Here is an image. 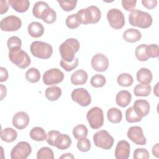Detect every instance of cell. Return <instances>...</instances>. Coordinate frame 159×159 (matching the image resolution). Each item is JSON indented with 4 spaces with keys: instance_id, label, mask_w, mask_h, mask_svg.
Returning <instances> with one entry per match:
<instances>
[{
    "instance_id": "15",
    "label": "cell",
    "mask_w": 159,
    "mask_h": 159,
    "mask_svg": "<svg viewBox=\"0 0 159 159\" xmlns=\"http://www.w3.org/2000/svg\"><path fill=\"white\" fill-rule=\"evenodd\" d=\"M29 116L24 111L16 113L12 117L13 126L19 130H22L27 127L29 124Z\"/></svg>"
},
{
    "instance_id": "45",
    "label": "cell",
    "mask_w": 159,
    "mask_h": 159,
    "mask_svg": "<svg viewBox=\"0 0 159 159\" xmlns=\"http://www.w3.org/2000/svg\"><path fill=\"white\" fill-rule=\"evenodd\" d=\"M148 58H158L159 56V47L157 44H150L147 46Z\"/></svg>"
},
{
    "instance_id": "30",
    "label": "cell",
    "mask_w": 159,
    "mask_h": 159,
    "mask_svg": "<svg viewBox=\"0 0 159 159\" xmlns=\"http://www.w3.org/2000/svg\"><path fill=\"white\" fill-rule=\"evenodd\" d=\"M44 22L50 24L55 22L57 19L56 12L51 7H47L42 14L41 19Z\"/></svg>"
},
{
    "instance_id": "20",
    "label": "cell",
    "mask_w": 159,
    "mask_h": 159,
    "mask_svg": "<svg viewBox=\"0 0 159 159\" xmlns=\"http://www.w3.org/2000/svg\"><path fill=\"white\" fill-rule=\"evenodd\" d=\"M137 80L143 84H149L153 79L152 71L147 68H141L137 72Z\"/></svg>"
},
{
    "instance_id": "33",
    "label": "cell",
    "mask_w": 159,
    "mask_h": 159,
    "mask_svg": "<svg viewBox=\"0 0 159 159\" xmlns=\"http://www.w3.org/2000/svg\"><path fill=\"white\" fill-rule=\"evenodd\" d=\"M49 6L48 4L44 1H38L37 2L32 9V14L34 17L37 19H41L42 14L44 12V11Z\"/></svg>"
},
{
    "instance_id": "31",
    "label": "cell",
    "mask_w": 159,
    "mask_h": 159,
    "mask_svg": "<svg viewBox=\"0 0 159 159\" xmlns=\"http://www.w3.org/2000/svg\"><path fill=\"white\" fill-rule=\"evenodd\" d=\"M88 130L83 124L77 125L73 129V135L78 140L86 138L88 135Z\"/></svg>"
},
{
    "instance_id": "49",
    "label": "cell",
    "mask_w": 159,
    "mask_h": 159,
    "mask_svg": "<svg viewBox=\"0 0 159 159\" xmlns=\"http://www.w3.org/2000/svg\"><path fill=\"white\" fill-rule=\"evenodd\" d=\"M9 2L4 0L0 1V14H3L8 11L9 9Z\"/></svg>"
},
{
    "instance_id": "27",
    "label": "cell",
    "mask_w": 159,
    "mask_h": 159,
    "mask_svg": "<svg viewBox=\"0 0 159 159\" xmlns=\"http://www.w3.org/2000/svg\"><path fill=\"white\" fill-rule=\"evenodd\" d=\"M45 97L50 101L58 99L61 95V89L58 86H50L45 89Z\"/></svg>"
},
{
    "instance_id": "19",
    "label": "cell",
    "mask_w": 159,
    "mask_h": 159,
    "mask_svg": "<svg viewBox=\"0 0 159 159\" xmlns=\"http://www.w3.org/2000/svg\"><path fill=\"white\" fill-rule=\"evenodd\" d=\"M132 99L131 93L127 90H122L117 93L116 96L117 104L121 107H127Z\"/></svg>"
},
{
    "instance_id": "16",
    "label": "cell",
    "mask_w": 159,
    "mask_h": 159,
    "mask_svg": "<svg viewBox=\"0 0 159 159\" xmlns=\"http://www.w3.org/2000/svg\"><path fill=\"white\" fill-rule=\"evenodd\" d=\"M130 143L124 140L118 142L114 152V155L117 159H127L130 155Z\"/></svg>"
},
{
    "instance_id": "50",
    "label": "cell",
    "mask_w": 159,
    "mask_h": 159,
    "mask_svg": "<svg viewBox=\"0 0 159 159\" xmlns=\"http://www.w3.org/2000/svg\"><path fill=\"white\" fill-rule=\"evenodd\" d=\"M0 72H1V75H0V81L1 82H4L6 81L9 76L7 70L4 68V67H1L0 68Z\"/></svg>"
},
{
    "instance_id": "5",
    "label": "cell",
    "mask_w": 159,
    "mask_h": 159,
    "mask_svg": "<svg viewBox=\"0 0 159 159\" xmlns=\"http://www.w3.org/2000/svg\"><path fill=\"white\" fill-rule=\"evenodd\" d=\"M30 50L33 56L40 59H48L53 53L52 45L42 41L33 42L30 45Z\"/></svg>"
},
{
    "instance_id": "24",
    "label": "cell",
    "mask_w": 159,
    "mask_h": 159,
    "mask_svg": "<svg viewBox=\"0 0 159 159\" xmlns=\"http://www.w3.org/2000/svg\"><path fill=\"white\" fill-rule=\"evenodd\" d=\"M9 4L17 12L22 13L26 12L30 6L28 0H9Z\"/></svg>"
},
{
    "instance_id": "22",
    "label": "cell",
    "mask_w": 159,
    "mask_h": 159,
    "mask_svg": "<svg viewBox=\"0 0 159 159\" xmlns=\"http://www.w3.org/2000/svg\"><path fill=\"white\" fill-rule=\"evenodd\" d=\"M72 143L69 135L64 134H60L55 142V146L59 150H66L68 148Z\"/></svg>"
},
{
    "instance_id": "25",
    "label": "cell",
    "mask_w": 159,
    "mask_h": 159,
    "mask_svg": "<svg viewBox=\"0 0 159 159\" xmlns=\"http://www.w3.org/2000/svg\"><path fill=\"white\" fill-rule=\"evenodd\" d=\"M17 137V131L11 127H7L1 130V139L2 141L10 143L14 142Z\"/></svg>"
},
{
    "instance_id": "52",
    "label": "cell",
    "mask_w": 159,
    "mask_h": 159,
    "mask_svg": "<svg viewBox=\"0 0 159 159\" xmlns=\"http://www.w3.org/2000/svg\"><path fill=\"white\" fill-rule=\"evenodd\" d=\"M158 148H159V147H158V143H156L152 148V153L153 155V156L156 157L157 158H158Z\"/></svg>"
},
{
    "instance_id": "40",
    "label": "cell",
    "mask_w": 159,
    "mask_h": 159,
    "mask_svg": "<svg viewBox=\"0 0 159 159\" xmlns=\"http://www.w3.org/2000/svg\"><path fill=\"white\" fill-rule=\"evenodd\" d=\"M61 9L66 12L73 11L76 8L77 1H57Z\"/></svg>"
},
{
    "instance_id": "8",
    "label": "cell",
    "mask_w": 159,
    "mask_h": 159,
    "mask_svg": "<svg viewBox=\"0 0 159 159\" xmlns=\"http://www.w3.org/2000/svg\"><path fill=\"white\" fill-rule=\"evenodd\" d=\"M107 19L110 26L114 29H120L125 25V17L122 12L116 8H112L107 13Z\"/></svg>"
},
{
    "instance_id": "32",
    "label": "cell",
    "mask_w": 159,
    "mask_h": 159,
    "mask_svg": "<svg viewBox=\"0 0 159 159\" xmlns=\"http://www.w3.org/2000/svg\"><path fill=\"white\" fill-rule=\"evenodd\" d=\"M147 44H140L136 47L135 55L138 60L140 61H145L149 59L147 55Z\"/></svg>"
},
{
    "instance_id": "4",
    "label": "cell",
    "mask_w": 159,
    "mask_h": 159,
    "mask_svg": "<svg viewBox=\"0 0 159 159\" xmlns=\"http://www.w3.org/2000/svg\"><path fill=\"white\" fill-rule=\"evenodd\" d=\"M9 58L12 63L21 69L27 68L31 63L29 55L20 48L9 50Z\"/></svg>"
},
{
    "instance_id": "2",
    "label": "cell",
    "mask_w": 159,
    "mask_h": 159,
    "mask_svg": "<svg viewBox=\"0 0 159 159\" xmlns=\"http://www.w3.org/2000/svg\"><path fill=\"white\" fill-rule=\"evenodd\" d=\"M129 22L132 26L147 29L152 24L153 19L149 13L134 9L129 14Z\"/></svg>"
},
{
    "instance_id": "46",
    "label": "cell",
    "mask_w": 159,
    "mask_h": 159,
    "mask_svg": "<svg viewBox=\"0 0 159 159\" xmlns=\"http://www.w3.org/2000/svg\"><path fill=\"white\" fill-rule=\"evenodd\" d=\"M60 134V132L58 130H50L47 134L46 141L51 146L55 147V142L57 137V136Z\"/></svg>"
},
{
    "instance_id": "17",
    "label": "cell",
    "mask_w": 159,
    "mask_h": 159,
    "mask_svg": "<svg viewBox=\"0 0 159 159\" xmlns=\"http://www.w3.org/2000/svg\"><path fill=\"white\" fill-rule=\"evenodd\" d=\"M133 109L135 114L138 116L142 118L143 117H145L148 114L150 106L149 102L147 100L138 99L134 102Z\"/></svg>"
},
{
    "instance_id": "29",
    "label": "cell",
    "mask_w": 159,
    "mask_h": 159,
    "mask_svg": "<svg viewBox=\"0 0 159 159\" xmlns=\"http://www.w3.org/2000/svg\"><path fill=\"white\" fill-rule=\"evenodd\" d=\"M151 92L152 87L150 84H139L134 89V93L136 96H148Z\"/></svg>"
},
{
    "instance_id": "6",
    "label": "cell",
    "mask_w": 159,
    "mask_h": 159,
    "mask_svg": "<svg viewBox=\"0 0 159 159\" xmlns=\"http://www.w3.org/2000/svg\"><path fill=\"white\" fill-rule=\"evenodd\" d=\"M93 141L96 147L109 150L113 146L114 139L107 130H101L94 134Z\"/></svg>"
},
{
    "instance_id": "47",
    "label": "cell",
    "mask_w": 159,
    "mask_h": 159,
    "mask_svg": "<svg viewBox=\"0 0 159 159\" xmlns=\"http://www.w3.org/2000/svg\"><path fill=\"white\" fill-rule=\"evenodd\" d=\"M122 5L123 8L127 11H131L132 10L134 9L137 1L135 0H122Z\"/></svg>"
},
{
    "instance_id": "28",
    "label": "cell",
    "mask_w": 159,
    "mask_h": 159,
    "mask_svg": "<svg viewBox=\"0 0 159 159\" xmlns=\"http://www.w3.org/2000/svg\"><path fill=\"white\" fill-rule=\"evenodd\" d=\"M30 138L35 141L41 142L46 140L47 134L45 130L40 127H33L30 131Z\"/></svg>"
},
{
    "instance_id": "21",
    "label": "cell",
    "mask_w": 159,
    "mask_h": 159,
    "mask_svg": "<svg viewBox=\"0 0 159 159\" xmlns=\"http://www.w3.org/2000/svg\"><path fill=\"white\" fill-rule=\"evenodd\" d=\"M122 37L124 40L127 42L134 43L139 41L141 39L142 34L136 29L130 28L124 32Z\"/></svg>"
},
{
    "instance_id": "44",
    "label": "cell",
    "mask_w": 159,
    "mask_h": 159,
    "mask_svg": "<svg viewBox=\"0 0 159 159\" xmlns=\"http://www.w3.org/2000/svg\"><path fill=\"white\" fill-rule=\"evenodd\" d=\"M133 158L134 159H148L150 158L148 151L145 148H139L134 150Z\"/></svg>"
},
{
    "instance_id": "42",
    "label": "cell",
    "mask_w": 159,
    "mask_h": 159,
    "mask_svg": "<svg viewBox=\"0 0 159 159\" xmlns=\"http://www.w3.org/2000/svg\"><path fill=\"white\" fill-rule=\"evenodd\" d=\"M7 45L9 50L16 48H20L22 46V41L19 37L17 36H12L8 39Z\"/></svg>"
},
{
    "instance_id": "10",
    "label": "cell",
    "mask_w": 159,
    "mask_h": 159,
    "mask_svg": "<svg viewBox=\"0 0 159 159\" xmlns=\"http://www.w3.org/2000/svg\"><path fill=\"white\" fill-rule=\"evenodd\" d=\"M22 26V21L16 16H8L3 18L0 22V27L2 31L13 32L19 30Z\"/></svg>"
},
{
    "instance_id": "26",
    "label": "cell",
    "mask_w": 159,
    "mask_h": 159,
    "mask_svg": "<svg viewBox=\"0 0 159 159\" xmlns=\"http://www.w3.org/2000/svg\"><path fill=\"white\" fill-rule=\"evenodd\" d=\"M107 117L109 122L117 124L122 120V113L120 109L116 107H111L107 112Z\"/></svg>"
},
{
    "instance_id": "38",
    "label": "cell",
    "mask_w": 159,
    "mask_h": 159,
    "mask_svg": "<svg viewBox=\"0 0 159 159\" xmlns=\"http://www.w3.org/2000/svg\"><path fill=\"white\" fill-rule=\"evenodd\" d=\"M106 78L100 74H96L93 76L90 80V83L94 88H101L106 84Z\"/></svg>"
},
{
    "instance_id": "35",
    "label": "cell",
    "mask_w": 159,
    "mask_h": 159,
    "mask_svg": "<svg viewBox=\"0 0 159 159\" xmlns=\"http://www.w3.org/2000/svg\"><path fill=\"white\" fill-rule=\"evenodd\" d=\"M117 83L121 86L129 87L132 84L134 79L131 75L127 73H123L117 76Z\"/></svg>"
},
{
    "instance_id": "1",
    "label": "cell",
    "mask_w": 159,
    "mask_h": 159,
    "mask_svg": "<svg viewBox=\"0 0 159 159\" xmlns=\"http://www.w3.org/2000/svg\"><path fill=\"white\" fill-rule=\"evenodd\" d=\"M80 47L79 41L74 38L66 39L59 47V52L63 60L70 63L75 60L76 53H77Z\"/></svg>"
},
{
    "instance_id": "39",
    "label": "cell",
    "mask_w": 159,
    "mask_h": 159,
    "mask_svg": "<svg viewBox=\"0 0 159 159\" xmlns=\"http://www.w3.org/2000/svg\"><path fill=\"white\" fill-rule=\"evenodd\" d=\"M140 117L138 116L134 111L133 107H129L125 111V119L129 123L138 122L142 120Z\"/></svg>"
},
{
    "instance_id": "3",
    "label": "cell",
    "mask_w": 159,
    "mask_h": 159,
    "mask_svg": "<svg viewBox=\"0 0 159 159\" xmlns=\"http://www.w3.org/2000/svg\"><path fill=\"white\" fill-rule=\"evenodd\" d=\"M83 24H91L98 22L101 17L100 9L96 6H90L86 9H81L77 12Z\"/></svg>"
},
{
    "instance_id": "36",
    "label": "cell",
    "mask_w": 159,
    "mask_h": 159,
    "mask_svg": "<svg viewBox=\"0 0 159 159\" xmlns=\"http://www.w3.org/2000/svg\"><path fill=\"white\" fill-rule=\"evenodd\" d=\"M25 78L30 83H37L40 79V71L35 68H30L25 73Z\"/></svg>"
},
{
    "instance_id": "23",
    "label": "cell",
    "mask_w": 159,
    "mask_h": 159,
    "mask_svg": "<svg viewBox=\"0 0 159 159\" xmlns=\"http://www.w3.org/2000/svg\"><path fill=\"white\" fill-rule=\"evenodd\" d=\"M29 34L34 38L41 37L44 33V27L43 25L39 22H32L27 28Z\"/></svg>"
},
{
    "instance_id": "18",
    "label": "cell",
    "mask_w": 159,
    "mask_h": 159,
    "mask_svg": "<svg viewBox=\"0 0 159 159\" xmlns=\"http://www.w3.org/2000/svg\"><path fill=\"white\" fill-rule=\"evenodd\" d=\"M88 77V73L84 70H78L71 74L70 80L74 85H83L87 82Z\"/></svg>"
},
{
    "instance_id": "12",
    "label": "cell",
    "mask_w": 159,
    "mask_h": 159,
    "mask_svg": "<svg viewBox=\"0 0 159 159\" xmlns=\"http://www.w3.org/2000/svg\"><path fill=\"white\" fill-rule=\"evenodd\" d=\"M71 99L83 107H86L91 102V97L89 92L84 88L75 89L71 94Z\"/></svg>"
},
{
    "instance_id": "51",
    "label": "cell",
    "mask_w": 159,
    "mask_h": 159,
    "mask_svg": "<svg viewBox=\"0 0 159 159\" xmlns=\"http://www.w3.org/2000/svg\"><path fill=\"white\" fill-rule=\"evenodd\" d=\"M0 89H1V100H2L7 94V89L5 86L1 84H0Z\"/></svg>"
},
{
    "instance_id": "53",
    "label": "cell",
    "mask_w": 159,
    "mask_h": 159,
    "mask_svg": "<svg viewBox=\"0 0 159 159\" xmlns=\"http://www.w3.org/2000/svg\"><path fill=\"white\" fill-rule=\"evenodd\" d=\"M59 158H74V156L70 153H67L60 156Z\"/></svg>"
},
{
    "instance_id": "37",
    "label": "cell",
    "mask_w": 159,
    "mask_h": 159,
    "mask_svg": "<svg viewBox=\"0 0 159 159\" xmlns=\"http://www.w3.org/2000/svg\"><path fill=\"white\" fill-rule=\"evenodd\" d=\"M37 159H53L54 153L53 150L48 147H43L38 150L37 153Z\"/></svg>"
},
{
    "instance_id": "54",
    "label": "cell",
    "mask_w": 159,
    "mask_h": 159,
    "mask_svg": "<svg viewBox=\"0 0 159 159\" xmlns=\"http://www.w3.org/2000/svg\"><path fill=\"white\" fill-rule=\"evenodd\" d=\"M158 83H157L155 86V89H153V93L155 94L158 97Z\"/></svg>"
},
{
    "instance_id": "11",
    "label": "cell",
    "mask_w": 159,
    "mask_h": 159,
    "mask_svg": "<svg viewBox=\"0 0 159 159\" xmlns=\"http://www.w3.org/2000/svg\"><path fill=\"white\" fill-rule=\"evenodd\" d=\"M64 79V73L58 68H52L46 71L43 75V82L50 86L61 83Z\"/></svg>"
},
{
    "instance_id": "41",
    "label": "cell",
    "mask_w": 159,
    "mask_h": 159,
    "mask_svg": "<svg viewBox=\"0 0 159 159\" xmlns=\"http://www.w3.org/2000/svg\"><path fill=\"white\" fill-rule=\"evenodd\" d=\"M79 60L78 58H75V60L70 63L65 61L64 60L61 59L60 60V66L66 71H71L75 68H76L78 65Z\"/></svg>"
},
{
    "instance_id": "13",
    "label": "cell",
    "mask_w": 159,
    "mask_h": 159,
    "mask_svg": "<svg viewBox=\"0 0 159 159\" xmlns=\"http://www.w3.org/2000/svg\"><path fill=\"white\" fill-rule=\"evenodd\" d=\"M127 137L136 145H145L147 143V140L143 135V130L139 126L130 127L127 133Z\"/></svg>"
},
{
    "instance_id": "48",
    "label": "cell",
    "mask_w": 159,
    "mask_h": 159,
    "mask_svg": "<svg viewBox=\"0 0 159 159\" xmlns=\"http://www.w3.org/2000/svg\"><path fill=\"white\" fill-rule=\"evenodd\" d=\"M157 0H142V4L148 9H152L156 7L157 5Z\"/></svg>"
},
{
    "instance_id": "43",
    "label": "cell",
    "mask_w": 159,
    "mask_h": 159,
    "mask_svg": "<svg viewBox=\"0 0 159 159\" xmlns=\"http://www.w3.org/2000/svg\"><path fill=\"white\" fill-rule=\"evenodd\" d=\"M77 148L78 149L82 152H87L91 148V143L88 139L86 137L81 140H79L77 142Z\"/></svg>"
},
{
    "instance_id": "34",
    "label": "cell",
    "mask_w": 159,
    "mask_h": 159,
    "mask_svg": "<svg viewBox=\"0 0 159 159\" xmlns=\"http://www.w3.org/2000/svg\"><path fill=\"white\" fill-rule=\"evenodd\" d=\"M65 23L69 29H74L78 27L81 24V22L79 15L76 13L68 16L66 19Z\"/></svg>"
},
{
    "instance_id": "9",
    "label": "cell",
    "mask_w": 159,
    "mask_h": 159,
    "mask_svg": "<svg viewBox=\"0 0 159 159\" xmlns=\"http://www.w3.org/2000/svg\"><path fill=\"white\" fill-rule=\"evenodd\" d=\"M32 152L30 145L24 141L20 142L15 145L11 151L12 159H26Z\"/></svg>"
},
{
    "instance_id": "14",
    "label": "cell",
    "mask_w": 159,
    "mask_h": 159,
    "mask_svg": "<svg viewBox=\"0 0 159 159\" xmlns=\"http://www.w3.org/2000/svg\"><path fill=\"white\" fill-rule=\"evenodd\" d=\"M91 66L96 71H105L109 66V60L107 57L102 53H96L91 59Z\"/></svg>"
},
{
    "instance_id": "7",
    "label": "cell",
    "mask_w": 159,
    "mask_h": 159,
    "mask_svg": "<svg viewBox=\"0 0 159 159\" xmlns=\"http://www.w3.org/2000/svg\"><path fill=\"white\" fill-rule=\"evenodd\" d=\"M86 119L92 129H99L104 124L103 111L99 107H93L88 111Z\"/></svg>"
}]
</instances>
